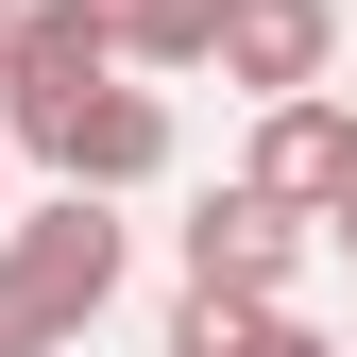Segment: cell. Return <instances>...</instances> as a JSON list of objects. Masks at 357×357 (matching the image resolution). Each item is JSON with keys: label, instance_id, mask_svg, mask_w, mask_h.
I'll return each instance as SVG.
<instances>
[{"label": "cell", "instance_id": "cell-1", "mask_svg": "<svg viewBox=\"0 0 357 357\" xmlns=\"http://www.w3.org/2000/svg\"><path fill=\"white\" fill-rule=\"evenodd\" d=\"M102 289H119V221L85 188L34 204V221H0V357H68L102 324Z\"/></svg>", "mask_w": 357, "mask_h": 357}, {"label": "cell", "instance_id": "cell-2", "mask_svg": "<svg viewBox=\"0 0 357 357\" xmlns=\"http://www.w3.org/2000/svg\"><path fill=\"white\" fill-rule=\"evenodd\" d=\"M102 68H119V52H102V17H85V0H17V34H0V137L52 153V119H68Z\"/></svg>", "mask_w": 357, "mask_h": 357}, {"label": "cell", "instance_id": "cell-3", "mask_svg": "<svg viewBox=\"0 0 357 357\" xmlns=\"http://www.w3.org/2000/svg\"><path fill=\"white\" fill-rule=\"evenodd\" d=\"M255 204H289V221H340V188H357V102H255V170H238Z\"/></svg>", "mask_w": 357, "mask_h": 357}, {"label": "cell", "instance_id": "cell-4", "mask_svg": "<svg viewBox=\"0 0 357 357\" xmlns=\"http://www.w3.org/2000/svg\"><path fill=\"white\" fill-rule=\"evenodd\" d=\"M204 68H221V85H255V102H306V85L340 68V0H221Z\"/></svg>", "mask_w": 357, "mask_h": 357}, {"label": "cell", "instance_id": "cell-5", "mask_svg": "<svg viewBox=\"0 0 357 357\" xmlns=\"http://www.w3.org/2000/svg\"><path fill=\"white\" fill-rule=\"evenodd\" d=\"M52 170H68V188L85 204H119V188H153V170H170V102H153V85H85V102L52 119Z\"/></svg>", "mask_w": 357, "mask_h": 357}, {"label": "cell", "instance_id": "cell-6", "mask_svg": "<svg viewBox=\"0 0 357 357\" xmlns=\"http://www.w3.org/2000/svg\"><path fill=\"white\" fill-rule=\"evenodd\" d=\"M289 255H306V221L289 204H255V188H221L188 221V289H238V306H289Z\"/></svg>", "mask_w": 357, "mask_h": 357}, {"label": "cell", "instance_id": "cell-7", "mask_svg": "<svg viewBox=\"0 0 357 357\" xmlns=\"http://www.w3.org/2000/svg\"><path fill=\"white\" fill-rule=\"evenodd\" d=\"M85 17H102V52H119V68H204L221 0H85Z\"/></svg>", "mask_w": 357, "mask_h": 357}, {"label": "cell", "instance_id": "cell-8", "mask_svg": "<svg viewBox=\"0 0 357 357\" xmlns=\"http://www.w3.org/2000/svg\"><path fill=\"white\" fill-rule=\"evenodd\" d=\"M170 357H306L289 306H238V289H188L170 306Z\"/></svg>", "mask_w": 357, "mask_h": 357}, {"label": "cell", "instance_id": "cell-9", "mask_svg": "<svg viewBox=\"0 0 357 357\" xmlns=\"http://www.w3.org/2000/svg\"><path fill=\"white\" fill-rule=\"evenodd\" d=\"M340 238H357V188H340Z\"/></svg>", "mask_w": 357, "mask_h": 357}, {"label": "cell", "instance_id": "cell-10", "mask_svg": "<svg viewBox=\"0 0 357 357\" xmlns=\"http://www.w3.org/2000/svg\"><path fill=\"white\" fill-rule=\"evenodd\" d=\"M0 34H17V0H0Z\"/></svg>", "mask_w": 357, "mask_h": 357}, {"label": "cell", "instance_id": "cell-11", "mask_svg": "<svg viewBox=\"0 0 357 357\" xmlns=\"http://www.w3.org/2000/svg\"><path fill=\"white\" fill-rule=\"evenodd\" d=\"M0 170H17V137H0Z\"/></svg>", "mask_w": 357, "mask_h": 357}, {"label": "cell", "instance_id": "cell-12", "mask_svg": "<svg viewBox=\"0 0 357 357\" xmlns=\"http://www.w3.org/2000/svg\"><path fill=\"white\" fill-rule=\"evenodd\" d=\"M306 357H340V340H306Z\"/></svg>", "mask_w": 357, "mask_h": 357}]
</instances>
